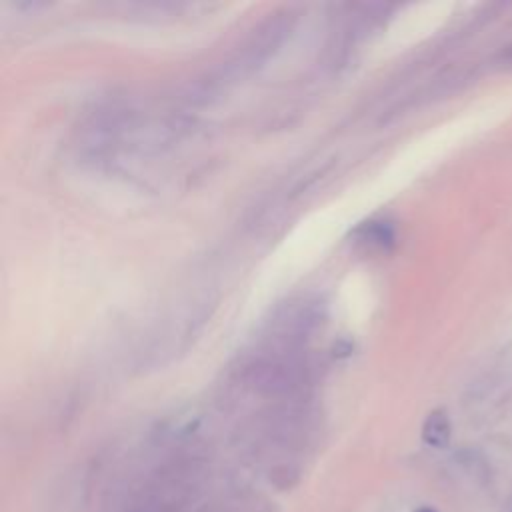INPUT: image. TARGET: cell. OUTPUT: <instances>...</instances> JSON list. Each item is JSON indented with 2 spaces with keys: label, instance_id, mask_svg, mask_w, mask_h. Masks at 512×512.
I'll return each mask as SVG.
<instances>
[{
  "label": "cell",
  "instance_id": "cell-1",
  "mask_svg": "<svg viewBox=\"0 0 512 512\" xmlns=\"http://www.w3.org/2000/svg\"><path fill=\"white\" fill-rule=\"evenodd\" d=\"M422 440L432 448H446L450 442V420L444 410L428 414L422 426Z\"/></svg>",
  "mask_w": 512,
  "mask_h": 512
},
{
  "label": "cell",
  "instance_id": "cell-2",
  "mask_svg": "<svg viewBox=\"0 0 512 512\" xmlns=\"http://www.w3.org/2000/svg\"><path fill=\"white\" fill-rule=\"evenodd\" d=\"M414 512H436V510L430 508V506H420V508H416Z\"/></svg>",
  "mask_w": 512,
  "mask_h": 512
}]
</instances>
